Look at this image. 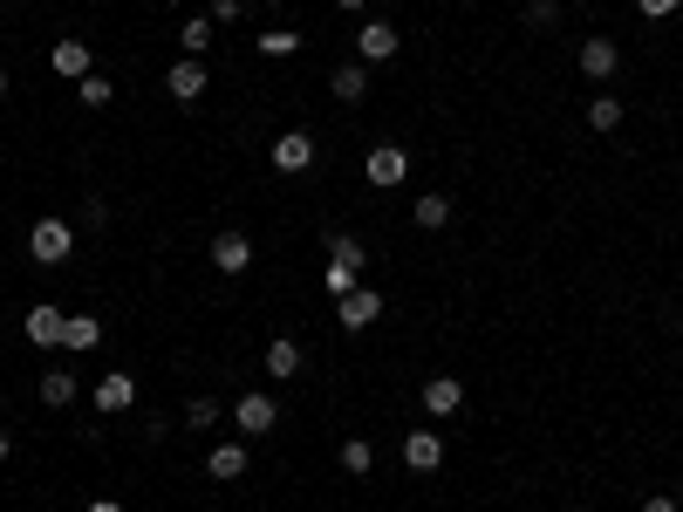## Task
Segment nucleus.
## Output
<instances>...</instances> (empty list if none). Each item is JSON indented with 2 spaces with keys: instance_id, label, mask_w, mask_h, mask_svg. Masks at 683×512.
<instances>
[{
  "instance_id": "1",
  "label": "nucleus",
  "mask_w": 683,
  "mask_h": 512,
  "mask_svg": "<svg viewBox=\"0 0 683 512\" xmlns=\"http://www.w3.org/2000/svg\"><path fill=\"white\" fill-rule=\"evenodd\" d=\"M28 253H35L41 267H69V253H75V225H69V219H35Z\"/></svg>"
},
{
  "instance_id": "2",
  "label": "nucleus",
  "mask_w": 683,
  "mask_h": 512,
  "mask_svg": "<svg viewBox=\"0 0 683 512\" xmlns=\"http://www.w3.org/2000/svg\"><path fill=\"white\" fill-rule=\"evenodd\" d=\"M363 178L376 192H390V185H403V178H411V150L403 144H376L369 158H363Z\"/></svg>"
},
{
  "instance_id": "3",
  "label": "nucleus",
  "mask_w": 683,
  "mask_h": 512,
  "mask_svg": "<svg viewBox=\"0 0 683 512\" xmlns=\"http://www.w3.org/2000/svg\"><path fill=\"white\" fill-rule=\"evenodd\" d=\"M267 164L281 171V178H301V171L315 164V137L308 131H281V137H273V150H267Z\"/></svg>"
},
{
  "instance_id": "4",
  "label": "nucleus",
  "mask_w": 683,
  "mask_h": 512,
  "mask_svg": "<svg viewBox=\"0 0 683 512\" xmlns=\"http://www.w3.org/2000/svg\"><path fill=\"white\" fill-rule=\"evenodd\" d=\"M62 328H69V307L35 301V307H28V321H21V336H28L35 349H62Z\"/></svg>"
},
{
  "instance_id": "5",
  "label": "nucleus",
  "mask_w": 683,
  "mask_h": 512,
  "mask_svg": "<svg viewBox=\"0 0 683 512\" xmlns=\"http://www.w3.org/2000/svg\"><path fill=\"white\" fill-rule=\"evenodd\" d=\"M615 69H622V41H609V35L581 41V75H588V83H609Z\"/></svg>"
},
{
  "instance_id": "6",
  "label": "nucleus",
  "mask_w": 683,
  "mask_h": 512,
  "mask_svg": "<svg viewBox=\"0 0 683 512\" xmlns=\"http://www.w3.org/2000/svg\"><path fill=\"white\" fill-rule=\"evenodd\" d=\"M273 424H281L273 397H240V403H233V430H240V438H267Z\"/></svg>"
},
{
  "instance_id": "7",
  "label": "nucleus",
  "mask_w": 683,
  "mask_h": 512,
  "mask_svg": "<svg viewBox=\"0 0 683 512\" xmlns=\"http://www.w3.org/2000/svg\"><path fill=\"white\" fill-rule=\"evenodd\" d=\"M131 403H137V376L131 369H103V382H96V410H103V417H123Z\"/></svg>"
},
{
  "instance_id": "8",
  "label": "nucleus",
  "mask_w": 683,
  "mask_h": 512,
  "mask_svg": "<svg viewBox=\"0 0 683 512\" xmlns=\"http://www.w3.org/2000/svg\"><path fill=\"white\" fill-rule=\"evenodd\" d=\"M336 307H342L336 321L349 328V336H363V328H376V315H383V294H376V288H356V294H342Z\"/></svg>"
},
{
  "instance_id": "9",
  "label": "nucleus",
  "mask_w": 683,
  "mask_h": 512,
  "mask_svg": "<svg viewBox=\"0 0 683 512\" xmlns=\"http://www.w3.org/2000/svg\"><path fill=\"white\" fill-rule=\"evenodd\" d=\"M212 267H219L225 280H240V273L253 267V240H246V233H219V240H212Z\"/></svg>"
},
{
  "instance_id": "10",
  "label": "nucleus",
  "mask_w": 683,
  "mask_h": 512,
  "mask_svg": "<svg viewBox=\"0 0 683 512\" xmlns=\"http://www.w3.org/2000/svg\"><path fill=\"white\" fill-rule=\"evenodd\" d=\"M48 69H56L62 83H83V75L96 69V56H89V41H56L48 48Z\"/></svg>"
},
{
  "instance_id": "11",
  "label": "nucleus",
  "mask_w": 683,
  "mask_h": 512,
  "mask_svg": "<svg viewBox=\"0 0 683 512\" xmlns=\"http://www.w3.org/2000/svg\"><path fill=\"white\" fill-rule=\"evenodd\" d=\"M424 410H431V417H459L465 410V382L459 376H431L424 382Z\"/></svg>"
},
{
  "instance_id": "12",
  "label": "nucleus",
  "mask_w": 683,
  "mask_h": 512,
  "mask_svg": "<svg viewBox=\"0 0 683 512\" xmlns=\"http://www.w3.org/2000/svg\"><path fill=\"white\" fill-rule=\"evenodd\" d=\"M403 465L411 472H438L444 465V438L438 430H411V438H403Z\"/></svg>"
},
{
  "instance_id": "13",
  "label": "nucleus",
  "mask_w": 683,
  "mask_h": 512,
  "mask_svg": "<svg viewBox=\"0 0 683 512\" xmlns=\"http://www.w3.org/2000/svg\"><path fill=\"white\" fill-rule=\"evenodd\" d=\"M164 89L179 96V102H198L206 96V62L198 56H185V62H171V75H164Z\"/></svg>"
},
{
  "instance_id": "14",
  "label": "nucleus",
  "mask_w": 683,
  "mask_h": 512,
  "mask_svg": "<svg viewBox=\"0 0 683 512\" xmlns=\"http://www.w3.org/2000/svg\"><path fill=\"white\" fill-rule=\"evenodd\" d=\"M356 56H363V62H390V56H397V28H390V21H363Z\"/></svg>"
},
{
  "instance_id": "15",
  "label": "nucleus",
  "mask_w": 683,
  "mask_h": 512,
  "mask_svg": "<svg viewBox=\"0 0 683 512\" xmlns=\"http://www.w3.org/2000/svg\"><path fill=\"white\" fill-rule=\"evenodd\" d=\"M96 342H103V321H96V315H69V328H62V349H69V355H89Z\"/></svg>"
},
{
  "instance_id": "16",
  "label": "nucleus",
  "mask_w": 683,
  "mask_h": 512,
  "mask_svg": "<svg viewBox=\"0 0 683 512\" xmlns=\"http://www.w3.org/2000/svg\"><path fill=\"white\" fill-rule=\"evenodd\" d=\"M260 369H267V376H281V382H288V376H301V349H294L288 336H273V342H267V355H260Z\"/></svg>"
},
{
  "instance_id": "17",
  "label": "nucleus",
  "mask_w": 683,
  "mask_h": 512,
  "mask_svg": "<svg viewBox=\"0 0 683 512\" xmlns=\"http://www.w3.org/2000/svg\"><path fill=\"white\" fill-rule=\"evenodd\" d=\"M206 472H212V478H225V485H233V478H246V444H240V438H233V444H212Z\"/></svg>"
},
{
  "instance_id": "18",
  "label": "nucleus",
  "mask_w": 683,
  "mask_h": 512,
  "mask_svg": "<svg viewBox=\"0 0 683 512\" xmlns=\"http://www.w3.org/2000/svg\"><path fill=\"white\" fill-rule=\"evenodd\" d=\"M41 403L48 410H69L75 403V369H41Z\"/></svg>"
},
{
  "instance_id": "19",
  "label": "nucleus",
  "mask_w": 683,
  "mask_h": 512,
  "mask_svg": "<svg viewBox=\"0 0 683 512\" xmlns=\"http://www.w3.org/2000/svg\"><path fill=\"white\" fill-rule=\"evenodd\" d=\"M321 288L336 294V301L356 294V288H363V267H356V260H328V267H321Z\"/></svg>"
},
{
  "instance_id": "20",
  "label": "nucleus",
  "mask_w": 683,
  "mask_h": 512,
  "mask_svg": "<svg viewBox=\"0 0 683 512\" xmlns=\"http://www.w3.org/2000/svg\"><path fill=\"white\" fill-rule=\"evenodd\" d=\"M411 212H417L424 233H444V225H451V198H444V192H424V198L411 205Z\"/></svg>"
},
{
  "instance_id": "21",
  "label": "nucleus",
  "mask_w": 683,
  "mask_h": 512,
  "mask_svg": "<svg viewBox=\"0 0 683 512\" xmlns=\"http://www.w3.org/2000/svg\"><path fill=\"white\" fill-rule=\"evenodd\" d=\"M336 96H342V102H363V96H369V62H342V69H336Z\"/></svg>"
},
{
  "instance_id": "22",
  "label": "nucleus",
  "mask_w": 683,
  "mask_h": 512,
  "mask_svg": "<svg viewBox=\"0 0 683 512\" xmlns=\"http://www.w3.org/2000/svg\"><path fill=\"white\" fill-rule=\"evenodd\" d=\"M110 96H117V89H110V75H103V69H89L83 83H75V102H83V110H103Z\"/></svg>"
},
{
  "instance_id": "23",
  "label": "nucleus",
  "mask_w": 683,
  "mask_h": 512,
  "mask_svg": "<svg viewBox=\"0 0 683 512\" xmlns=\"http://www.w3.org/2000/svg\"><path fill=\"white\" fill-rule=\"evenodd\" d=\"M179 48H185V56H206V48H212V14H192L179 28Z\"/></svg>"
},
{
  "instance_id": "24",
  "label": "nucleus",
  "mask_w": 683,
  "mask_h": 512,
  "mask_svg": "<svg viewBox=\"0 0 683 512\" xmlns=\"http://www.w3.org/2000/svg\"><path fill=\"white\" fill-rule=\"evenodd\" d=\"M369 465H376L369 438H342V472H349V478H369Z\"/></svg>"
},
{
  "instance_id": "25",
  "label": "nucleus",
  "mask_w": 683,
  "mask_h": 512,
  "mask_svg": "<svg viewBox=\"0 0 683 512\" xmlns=\"http://www.w3.org/2000/svg\"><path fill=\"white\" fill-rule=\"evenodd\" d=\"M260 56H273V62H281V56H301V35H294V28H267V35H260Z\"/></svg>"
},
{
  "instance_id": "26",
  "label": "nucleus",
  "mask_w": 683,
  "mask_h": 512,
  "mask_svg": "<svg viewBox=\"0 0 683 512\" xmlns=\"http://www.w3.org/2000/svg\"><path fill=\"white\" fill-rule=\"evenodd\" d=\"M219 424V397H192L185 403V430H212Z\"/></svg>"
},
{
  "instance_id": "27",
  "label": "nucleus",
  "mask_w": 683,
  "mask_h": 512,
  "mask_svg": "<svg viewBox=\"0 0 683 512\" xmlns=\"http://www.w3.org/2000/svg\"><path fill=\"white\" fill-rule=\"evenodd\" d=\"M588 123H595V131H615V123H622V96H595L588 102Z\"/></svg>"
},
{
  "instance_id": "28",
  "label": "nucleus",
  "mask_w": 683,
  "mask_h": 512,
  "mask_svg": "<svg viewBox=\"0 0 683 512\" xmlns=\"http://www.w3.org/2000/svg\"><path fill=\"white\" fill-rule=\"evenodd\" d=\"M328 260H356V267H363L369 253H363V240H356V233H336V240H328Z\"/></svg>"
},
{
  "instance_id": "29",
  "label": "nucleus",
  "mask_w": 683,
  "mask_h": 512,
  "mask_svg": "<svg viewBox=\"0 0 683 512\" xmlns=\"http://www.w3.org/2000/svg\"><path fill=\"white\" fill-rule=\"evenodd\" d=\"M526 21L547 28V21H561V0H526Z\"/></svg>"
},
{
  "instance_id": "30",
  "label": "nucleus",
  "mask_w": 683,
  "mask_h": 512,
  "mask_svg": "<svg viewBox=\"0 0 683 512\" xmlns=\"http://www.w3.org/2000/svg\"><path fill=\"white\" fill-rule=\"evenodd\" d=\"M206 14H212V28H219V21H240L246 14V0H206Z\"/></svg>"
},
{
  "instance_id": "31",
  "label": "nucleus",
  "mask_w": 683,
  "mask_h": 512,
  "mask_svg": "<svg viewBox=\"0 0 683 512\" xmlns=\"http://www.w3.org/2000/svg\"><path fill=\"white\" fill-rule=\"evenodd\" d=\"M636 8H643L649 21H663V14H676V8H683V0H636Z\"/></svg>"
},
{
  "instance_id": "32",
  "label": "nucleus",
  "mask_w": 683,
  "mask_h": 512,
  "mask_svg": "<svg viewBox=\"0 0 683 512\" xmlns=\"http://www.w3.org/2000/svg\"><path fill=\"white\" fill-rule=\"evenodd\" d=\"M643 512H683L676 499H663V492H656V499H643Z\"/></svg>"
},
{
  "instance_id": "33",
  "label": "nucleus",
  "mask_w": 683,
  "mask_h": 512,
  "mask_svg": "<svg viewBox=\"0 0 683 512\" xmlns=\"http://www.w3.org/2000/svg\"><path fill=\"white\" fill-rule=\"evenodd\" d=\"M89 512H123V499H96V505H89Z\"/></svg>"
},
{
  "instance_id": "34",
  "label": "nucleus",
  "mask_w": 683,
  "mask_h": 512,
  "mask_svg": "<svg viewBox=\"0 0 683 512\" xmlns=\"http://www.w3.org/2000/svg\"><path fill=\"white\" fill-rule=\"evenodd\" d=\"M336 8H342V14H356V8H369V0H336Z\"/></svg>"
},
{
  "instance_id": "35",
  "label": "nucleus",
  "mask_w": 683,
  "mask_h": 512,
  "mask_svg": "<svg viewBox=\"0 0 683 512\" xmlns=\"http://www.w3.org/2000/svg\"><path fill=\"white\" fill-rule=\"evenodd\" d=\"M0 96H8V69H0Z\"/></svg>"
},
{
  "instance_id": "36",
  "label": "nucleus",
  "mask_w": 683,
  "mask_h": 512,
  "mask_svg": "<svg viewBox=\"0 0 683 512\" xmlns=\"http://www.w3.org/2000/svg\"><path fill=\"white\" fill-rule=\"evenodd\" d=\"M0 458H8V430H0Z\"/></svg>"
},
{
  "instance_id": "37",
  "label": "nucleus",
  "mask_w": 683,
  "mask_h": 512,
  "mask_svg": "<svg viewBox=\"0 0 683 512\" xmlns=\"http://www.w3.org/2000/svg\"><path fill=\"white\" fill-rule=\"evenodd\" d=\"M676 505H683V485H676Z\"/></svg>"
},
{
  "instance_id": "38",
  "label": "nucleus",
  "mask_w": 683,
  "mask_h": 512,
  "mask_svg": "<svg viewBox=\"0 0 683 512\" xmlns=\"http://www.w3.org/2000/svg\"><path fill=\"white\" fill-rule=\"evenodd\" d=\"M267 8H281V0H267Z\"/></svg>"
},
{
  "instance_id": "39",
  "label": "nucleus",
  "mask_w": 683,
  "mask_h": 512,
  "mask_svg": "<svg viewBox=\"0 0 683 512\" xmlns=\"http://www.w3.org/2000/svg\"><path fill=\"white\" fill-rule=\"evenodd\" d=\"M676 321H683V315H676Z\"/></svg>"
}]
</instances>
